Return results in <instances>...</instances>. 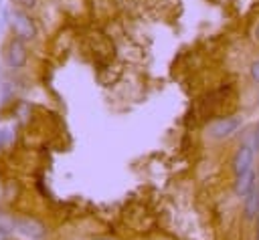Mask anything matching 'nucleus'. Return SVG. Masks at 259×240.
I'll use <instances>...</instances> for the list:
<instances>
[{
	"label": "nucleus",
	"mask_w": 259,
	"mask_h": 240,
	"mask_svg": "<svg viewBox=\"0 0 259 240\" xmlns=\"http://www.w3.org/2000/svg\"><path fill=\"white\" fill-rule=\"evenodd\" d=\"M28 61V50H26V44L22 38L14 36L8 40L6 48H4V63L8 69L16 71V69H22Z\"/></svg>",
	"instance_id": "f03ea898"
},
{
	"label": "nucleus",
	"mask_w": 259,
	"mask_h": 240,
	"mask_svg": "<svg viewBox=\"0 0 259 240\" xmlns=\"http://www.w3.org/2000/svg\"><path fill=\"white\" fill-rule=\"evenodd\" d=\"M255 38L259 40V24H257V28H255Z\"/></svg>",
	"instance_id": "4468645a"
},
{
	"label": "nucleus",
	"mask_w": 259,
	"mask_h": 240,
	"mask_svg": "<svg viewBox=\"0 0 259 240\" xmlns=\"http://www.w3.org/2000/svg\"><path fill=\"white\" fill-rule=\"evenodd\" d=\"M14 2H16L20 8H24V10H26V8H32L36 0H14Z\"/></svg>",
	"instance_id": "9b49d317"
},
{
	"label": "nucleus",
	"mask_w": 259,
	"mask_h": 240,
	"mask_svg": "<svg viewBox=\"0 0 259 240\" xmlns=\"http://www.w3.org/2000/svg\"><path fill=\"white\" fill-rule=\"evenodd\" d=\"M249 143L253 145V149H255V151H259V129H255V131H253V135H251Z\"/></svg>",
	"instance_id": "9d476101"
},
{
	"label": "nucleus",
	"mask_w": 259,
	"mask_h": 240,
	"mask_svg": "<svg viewBox=\"0 0 259 240\" xmlns=\"http://www.w3.org/2000/svg\"><path fill=\"white\" fill-rule=\"evenodd\" d=\"M257 214H259V184L255 182V186L245 196V216L247 220H253Z\"/></svg>",
	"instance_id": "0eeeda50"
},
{
	"label": "nucleus",
	"mask_w": 259,
	"mask_h": 240,
	"mask_svg": "<svg viewBox=\"0 0 259 240\" xmlns=\"http://www.w3.org/2000/svg\"><path fill=\"white\" fill-rule=\"evenodd\" d=\"M95 240H109V238H95Z\"/></svg>",
	"instance_id": "2eb2a0df"
},
{
	"label": "nucleus",
	"mask_w": 259,
	"mask_h": 240,
	"mask_svg": "<svg viewBox=\"0 0 259 240\" xmlns=\"http://www.w3.org/2000/svg\"><path fill=\"white\" fill-rule=\"evenodd\" d=\"M14 232L26 240H47L49 226L36 216L20 214V216H14Z\"/></svg>",
	"instance_id": "f257e3e1"
},
{
	"label": "nucleus",
	"mask_w": 259,
	"mask_h": 240,
	"mask_svg": "<svg viewBox=\"0 0 259 240\" xmlns=\"http://www.w3.org/2000/svg\"><path fill=\"white\" fill-rule=\"evenodd\" d=\"M6 139H8V131H0V147L6 143Z\"/></svg>",
	"instance_id": "ddd939ff"
},
{
	"label": "nucleus",
	"mask_w": 259,
	"mask_h": 240,
	"mask_svg": "<svg viewBox=\"0 0 259 240\" xmlns=\"http://www.w3.org/2000/svg\"><path fill=\"white\" fill-rule=\"evenodd\" d=\"M12 238V234L10 232H6L4 228H0V240H10Z\"/></svg>",
	"instance_id": "f8f14e48"
},
{
	"label": "nucleus",
	"mask_w": 259,
	"mask_h": 240,
	"mask_svg": "<svg viewBox=\"0 0 259 240\" xmlns=\"http://www.w3.org/2000/svg\"><path fill=\"white\" fill-rule=\"evenodd\" d=\"M0 228H4L6 232H14V214L8 212H0Z\"/></svg>",
	"instance_id": "6e6552de"
},
{
	"label": "nucleus",
	"mask_w": 259,
	"mask_h": 240,
	"mask_svg": "<svg viewBox=\"0 0 259 240\" xmlns=\"http://www.w3.org/2000/svg\"><path fill=\"white\" fill-rule=\"evenodd\" d=\"M12 28H14L16 36L22 38V40L34 38V34H36V28H34L32 18L26 12H22V10H14L12 12Z\"/></svg>",
	"instance_id": "7ed1b4c3"
},
{
	"label": "nucleus",
	"mask_w": 259,
	"mask_h": 240,
	"mask_svg": "<svg viewBox=\"0 0 259 240\" xmlns=\"http://www.w3.org/2000/svg\"><path fill=\"white\" fill-rule=\"evenodd\" d=\"M251 77H253L255 83H259V58L251 63Z\"/></svg>",
	"instance_id": "1a4fd4ad"
},
{
	"label": "nucleus",
	"mask_w": 259,
	"mask_h": 240,
	"mask_svg": "<svg viewBox=\"0 0 259 240\" xmlns=\"http://www.w3.org/2000/svg\"><path fill=\"white\" fill-rule=\"evenodd\" d=\"M257 226H259V220H257ZM257 240H259V236H257Z\"/></svg>",
	"instance_id": "dca6fc26"
},
{
	"label": "nucleus",
	"mask_w": 259,
	"mask_h": 240,
	"mask_svg": "<svg viewBox=\"0 0 259 240\" xmlns=\"http://www.w3.org/2000/svg\"><path fill=\"white\" fill-rule=\"evenodd\" d=\"M253 155H255V149H253V145L249 143V139L243 141V143L239 145L237 153H235V159H233V169H235L237 175L253 167Z\"/></svg>",
	"instance_id": "39448f33"
},
{
	"label": "nucleus",
	"mask_w": 259,
	"mask_h": 240,
	"mask_svg": "<svg viewBox=\"0 0 259 240\" xmlns=\"http://www.w3.org/2000/svg\"><path fill=\"white\" fill-rule=\"evenodd\" d=\"M241 125H243V119H241V117H225V119L214 121V123L208 127V135L214 137V139H223V137L233 135Z\"/></svg>",
	"instance_id": "20e7f679"
},
{
	"label": "nucleus",
	"mask_w": 259,
	"mask_h": 240,
	"mask_svg": "<svg viewBox=\"0 0 259 240\" xmlns=\"http://www.w3.org/2000/svg\"><path fill=\"white\" fill-rule=\"evenodd\" d=\"M255 171H253V167L251 169H247V171H243V173H239L237 175V182H235V192L241 196V198H245L247 194H249V190L255 186Z\"/></svg>",
	"instance_id": "423d86ee"
}]
</instances>
